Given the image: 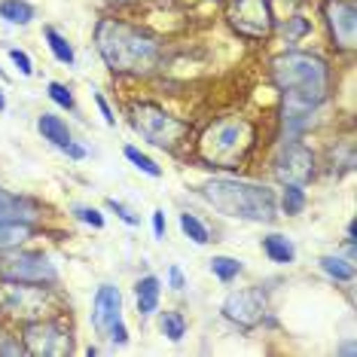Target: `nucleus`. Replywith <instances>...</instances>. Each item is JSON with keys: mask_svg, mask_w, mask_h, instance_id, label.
<instances>
[{"mask_svg": "<svg viewBox=\"0 0 357 357\" xmlns=\"http://www.w3.org/2000/svg\"><path fill=\"white\" fill-rule=\"evenodd\" d=\"M10 59H13L15 68H19V74H22V77H31V74H34V64H31L28 52H22V50H10Z\"/></svg>", "mask_w": 357, "mask_h": 357, "instance_id": "30", "label": "nucleus"}, {"mask_svg": "<svg viewBox=\"0 0 357 357\" xmlns=\"http://www.w3.org/2000/svg\"><path fill=\"white\" fill-rule=\"evenodd\" d=\"M0 19H6L10 25H31L34 6L25 3V0H3L0 3Z\"/></svg>", "mask_w": 357, "mask_h": 357, "instance_id": "19", "label": "nucleus"}, {"mask_svg": "<svg viewBox=\"0 0 357 357\" xmlns=\"http://www.w3.org/2000/svg\"><path fill=\"white\" fill-rule=\"evenodd\" d=\"M159 330L165 333L172 342H181V339L186 336V318L181 312H162L159 314Z\"/></svg>", "mask_w": 357, "mask_h": 357, "instance_id": "22", "label": "nucleus"}, {"mask_svg": "<svg viewBox=\"0 0 357 357\" xmlns=\"http://www.w3.org/2000/svg\"><path fill=\"white\" fill-rule=\"evenodd\" d=\"M22 345H25V354H34V357H64L74 351V336L61 324L37 318L25 324Z\"/></svg>", "mask_w": 357, "mask_h": 357, "instance_id": "8", "label": "nucleus"}, {"mask_svg": "<svg viewBox=\"0 0 357 357\" xmlns=\"http://www.w3.org/2000/svg\"><path fill=\"white\" fill-rule=\"evenodd\" d=\"M168 284H172V290H183V287H186L181 266H172V269H168Z\"/></svg>", "mask_w": 357, "mask_h": 357, "instance_id": "33", "label": "nucleus"}, {"mask_svg": "<svg viewBox=\"0 0 357 357\" xmlns=\"http://www.w3.org/2000/svg\"><path fill=\"white\" fill-rule=\"evenodd\" d=\"M46 92H50V98L59 104V107H64V110H74V95H70V89L64 86V83H50V89H46Z\"/></svg>", "mask_w": 357, "mask_h": 357, "instance_id": "28", "label": "nucleus"}, {"mask_svg": "<svg viewBox=\"0 0 357 357\" xmlns=\"http://www.w3.org/2000/svg\"><path fill=\"white\" fill-rule=\"evenodd\" d=\"M95 104H98V110H101L104 123H107V126H116V116H113L110 104H107V101H104V95H101V92H95Z\"/></svg>", "mask_w": 357, "mask_h": 357, "instance_id": "32", "label": "nucleus"}, {"mask_svg": "<svg viewBox=\"0 0 357 357\" xmlns=\"http://www.w3.org/2000/svg\"><path fill=\"white\" fill-rule=\"evenodd\" d=\"M303 208H305V190H303V186L287 183V186H284V196H281V211H284L287 217H294V214H299Z\"/></svg>", "mask_w": 357, "mask_h": 357, "instance_id": "25", "label": "nucleus"}, {"mask_svg": "<svg viewBox=\"0 0 357 357\" xmlns=\"http://www.w3.org/2000/svg\"><path fill=\"white\" fill-rule=\"evenodd\" d=\"M0 110H6V98H3V92H0Z\"/></svg>", "mask_w": 357, "mask_h": 357, "instance_id": "36", "label": "nucleus"}, {"mask_svg": "<svg viewBox=\"0 0 357 357\" xmlns=\"http://www.w3.org/2000/svg\"><path fill=\"white\" fill-rule=\"evenodd\" d=\"M202 196L208 205L220 211L226 217H238V220L254 223H272L278 217V199L269 186L235 181V177H214L202 186Z\"/></svg>", "mask_w": 357, "mask_h": 357, "instance_id": "3", "label": "nucleus"}, {"mask_svg": "<svg viewBox=\"0 0 357 357\" xmlns=\"http://www.w3.org/2000/svg\"><path fill=\"white\" fill-rule=\"evenodd\" d=\"M50 308V287L46 284H22L3 281L0 284V312L22 321H37Z\"/></svg>", "mask_w": 357, "mask_h": 357, "instance_id": "7", "label": "nucleus"}, {"mask_svg": "<svg viewBox=\"0 0 357 357\" xmlns=\"http://www.w3.org/2000/svg\"><path fill=\"white\" fill-rule=\"evenodd\" d=\"M153 232L156 238H165V211H153Z\"/></svg>", "mask_w": 357, "mask_h": 357, "instance_id": "34", "label": "nucleus"}, {"mask_svg": "<svg viewBox=\"0 0 357 357\" xmlns=\"http://www.w3.org/2000/svg\"><path fill=\"white\" fill-rule=\"evenodd\" d=\"M92 327L95 333L107 336L113 345L128 342V330L123 324V294L113 284H101L92 299Z\"/></svg>", "mask_w": 357, "mask_h": 357, "instance_id": "9", "label": "nucleus"}, {"mask_svg": "<svg viewBox=\"0 0 357 357\" xmlns=\"http://www.w3.org/2000/svg\"><path fill=\"white\" fill-rule=\"evenodd\" d=\"M37 132L43 135V141H50L52 147H59L64 150L74 137H70V128L68 123H64L61 116H55V113H40V119H37Z\"/></svg>", "mask_w": 357, "mask_h": 357, "instance_id": "16", "label": "nucleus"}, {"mask_svg": "<svg viewBox=\"0 0 357 357\" xmlns=\"http://www.w3.org/2000/svg\"><path fill=\"white\" fill-rule=\"evenodd\" d=\"M308 31H312V22L303 19V15H290V19L281 25V34H284V40H287V43H296V40L305 37Z\"/></svg>", "mask_w": 357, "mask_h": 357, "instance_id": "27", "label": "nucleus"}, {"mask_svg": "<svg viewBox=\"0 0 357 357\" xmlns=\"http://www.w3.org/2000/svg\"><path fill=\"white\" fill-rule=\"evenodd\" d=\"M181 229L186 238H192L196 245H208L211 241V232H208V226L199 220L196 214H181Z\"/></svg>", "mask_w": 357, "mask_h": 357, "instance_id": "24", "label": "nucleus"}, {"mask_svg": "<svg viewBox=\"0 0 357 357\" xmlns=\"http://www.w3.org/2000/svg\"><path fill=\"white\" fill-rule=\"evenodd\" d=\"M40 217V205L25 196H13L10 190L0 186V220H15V223H34Z\"/></svg>", "mask_w": 357, "mask_h": 357, "instance_id": "14", "label": "nucleus"}, {"mask_svg": "<svg viewBox=\"0 0 357 357\" xmlns=\"http://www.w3.org/2000/svg\"><path fill=\"white\" fill-rule=\"evenodd\" d=\"M321 269L336 281H354V263L351 259H342V257H321Z\"/></svg>", "mask_w": 357, "mask_h": 357, "instance_id": "21", "label": "nucleus"}, {"mask_svg": "<svg viewBox=\"0 0 357 357\" xmlns=\"http://www.w3.org/2000/svg\"><path fill=\"white\" fill-rule=\"evenodd\" d=\"M272 83L284 95V104L318 110L330 95V64L314 52H281L272 59Z\"/></svg>", "mask_w": 357, "mask_h": 357, "instance_id": "2", "label": "nucleus"}, {"mask_svg": "<svg viewBox=\"0 0 357 357\" xmlns=\"http://www.w3.org/2000/svg\"><path fill=\"white\" fill-rule=\"evenodd\" d=\"M95 46L113 74L147 77L162 61V43L150 31H141L119 19H101L95 28Z\"/></svg>", "mask_w": 357, "mask_h": 357, "instance_id": "1", "label": "nucleus"}, {"mask_svg": "<svg viewBox=\"0 0 357 357\" xmlns=\"http://www.w3.org/2000/svg\"><path fill=\"white\" fill-rule=\"evenodd\" d=\"M211 272H214L223 284H229V281H235L241 275V259H235V257H214V259H211Z\"/></svg>", "mask_w": 357, "mask_h": 357, "instance_id": "23", "label": "nucleus"}, {"mask_svg": "<svg viewBox=\"0 0 357 357\" xmlns=\"http://www.w3.org/2000/svg\"><path fill=\"white\" fill-rule=\"evenodd\" d=\"M314 165H318V159H314L312 147H305V144H299V141H284L278 156L272 162V174L278 177L284 186L287 183L305 186L314 177V172H318Z\"/></svg>", "mask_w": 357, "mask_h": 357, "instance_id": "11", "label": "nucleus"}, {"mask_svg": "<svg viewBox=\"0 0 357 357\" xmlns=\"http://www.w3.org/2000/svg\"><path fill=\"white\" fill-rule=\"evenodd\" d=\"M0 281H22V284H55L59 269L52 257L43 250H0Z\"/></svg>", "mask_w": 357, "mask_h": 357, "instance_id": "6", "label": "nucleus"}, {"mask_svg": "<svg viewBox=\"0 0 357 357\" xmlns=\"http://www.w3.org/2000/svg\"><path fill=\"white\" fill-rule=\"evenodd\" d=\"M43 37H46V43H50V52L55 55V61H61V64H74V46L68 43V37H61L55 28H43Z\"/></svg>", "mask_w": 357, "mask_h": 357, "instance_id": "20", "label": "nucleus"}, {"mask_svg": "<svg viewBox=\"0 0 357 357\" xmlns=\"http://www.w3.org/2000/svg\"><path fill=\"white\" fill-rule=\"evenodd\" d=\"M266 312H269V299H266L263 287H245V290H232L223 299V318L232 321L241 330H254L263 324Z\"/></svg>", "mask_w": 357, "mask_h": 357, "instance_id": "12", "label": "nucleus"}, {"mask_svg": "<svg viewBox=\"0 0 357 357\" xmlns=\"http://www.w3.org/2000/svg\"><path fill=\"white\" fill-rule=\"evenodd\" d=\"M159 296H162V281L156 275H144L135 284V303H137V318H150L159 308Z\"/></svg>", "mask_w": 357, "mask_h": 357, "instance_id": "15", "label": "nucleus"}, {"mask_svg": "<svg viewBox=\"0 0 357 357\" xmlns=\"http://www.w3.org/2000/svg\"><path fill=\"white\" fill-rule=\"evenodd\" d=\"M128 119H132L135 132L159 150H177V144L190 135V123L177 119L174 113H168L165 107H159L153 101H132Z\"/></svg>", "mask_w": 357, "mask_h": 357, "instance_id": "5", "label": "nucleus"}, {"mask_svg": "<svg viewBox=\"0 0 357 357\" xmlns=\"http://www.w3.org/2000/svg\"><path fill=\"white\" fill-rule=\"evenodd\" d=\"M330 40L339 52H354L357 46V10L351 0H324Z\"/></svg>", "mask_w": 357, "mask_h": 357, "instance_id": "13", "label": "nucleus"}, {"mask_svg": "<svg viewBox=\"0 0 357 357\" xmlns=\"http://www.w3.org/2000/svg\"><path fill=\"white\" fill-rule=\"evenodd\" d=\"M226 19H229V25L238 31L241 37L263 40V37H269L275 28L272 0H229Z\"/></svg>", "mask_w": 357, "mask_h": 357, "instance_id": "10", "label": "nucleus"}, {"mask_svg": "<svg viewBox=\"0 0 357 357\" xmlns=\"http://www.w3.org/2000/svg\"><path fill=\"white\" fill-rule=\"evenodd\" d=\"M74 217H77V220H83V223H89V226H95V229H101V226H104V214H101L98 208L77 205L74 208Z\"/></svg>", "mask_w": 357, "mask_h": 357, "instance_id": "29", "label": "nucleus"}, {"mask_svg": "<svg viewBox=\"0 0 357 357\" xmlns=\"http://www.w3.org/2000/svg\"><path fill=\"white\" fill-rule=\"evenodd\" d=\"M123 153H126V159L132 162V165L137 168V172H144V174H150V177H162V168H159V165H156V162H153L150 156H144V153L137 150V147H126Z\"/></svg>", "mask_w": 357, "mask_h": 357, "instance_id": "26", "label": "nucleus"}, {"mask_svg": "<svg viewBox=\"0 0 357 357\" xmlns=\"http://www.w3.org/2000/svg\"><path fill=\"white\" fill-rule=\"evenodd\" d=\"M257 144V128L245 116H220L214 119L199 137V159L211 168L235 172L241 168Z\"/></svg>", "mask_w": 357, "mask_h": 357, "instance_id": "4", "label": "nucleus"}, {"mask_svg": "<svg viewBox=\"0 0 357 357\" xmlns=\"http://www.w3.org/2000/svg\"><path fill=\"white\" fill-rule=\"evenodd\" d=\"M64 153H68V156H74V159H83V156H86V150H83V147H77L74 141H70L68 147H64Z\"/></svg>", "mask_w": 357, "mask_h": 357, "instance_id": "35", "label": "nucleus"}, {"mask_svg": "<svg viewBox=\"0 0 357 357\" xmlns=\"http://www.w3.org/2000/svg\"><path fill=\"white\" fill-rule=\"evenodd\" d=\"M263 254L269 257L272 263H278V266H290L296 259V248H294V241H290L287 235L272 232V235H266L263 238Z\"/></svg>", "mask_w": 357, "mask_h": 357, "instance_id": "17", "label": "nucleus"}, {"mask_svg": "<svg viewBox=\"0 0 357 357\" xmlns=\"http://www.w3.org/2000/svg\"><path fill=\"white\" fill-rule=\"evenodd\" d=\"M28 238H34V226L31 223H15V220H0V250L22 248Z\"/></svg>", "mask_w": 357, "mask_h": 357, "instance_id": "18", "label": "nucleus"}, {"mask_svg": "<svg viewBox=\"0 0 357 357\" xmlns=\"http://www.w3.org/2000/svg\"><path fill=\"white\" fill-rule=\"evenodd\" d=\"M107 208H110V211H116V217H119V220H123V223H128V226H137V223H141V217L132 214V211H128V208L123 205V202L110 199V202H107Z\"/></svg>", "mask_w": 357, "mask_h": 357, "instance_id": "31", "label": "nucleus"}]
</instances>
